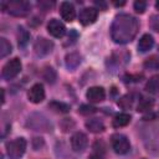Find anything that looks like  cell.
<instances>
[{
	"mask_svg": "<svg viewBox=\"0 0 159 159\" xmlns=\"http://www.w3.org/2000/svg\"><path fill=\"white\" fill-rule=\"evenodd\" d=\"M133 102H134V96L133 94H125L118 101V106H120L123 109H128L133 106Z\"/></svg>",
	"mask_w": 159,
	"mask_h": 159,
	"instance_id": "cell-21",
	"label": "cell"
},
{
	"mask_svg": "<svg viewBox=\"0 0 159 159\" xmlns=\"http://www.w3.org/2000/svg\"><path fill=\"white\" fill-rule=\"evenodd\" d=\"M129 122H130V116L129 114H127V113H119L113 119V127H116V128L125 127Z\"/></svg>",
	"mask_w": 159,
	"mask_h": 159,
	"instance_id": "cell-15",
	"label": "cell"
},
{
	"mask_svg": "<svg viewBox=\"0 0 159 159\" xmlns=\"http://www.w3.org/2000/svg\"><path fill=\"white\" fill-rule=\"evenodd\" d=\"M111 144H112V148L113 150L117 153V154H127L130 149V144H129V140L125 135L123 134H113L112 138H111Z\"/></svg>",
	"mask_w": 159,
	"mask_h": 159,
	"instance_id": "cell-4",
	"label": "cell"
},
{
	"mask_svg": "<svg viewBox=\"0 0 159 159\" xmlns=\"http://www.w3.org/2000/svg\"><path fill=\"white\" fill-rule=\"evenodd\" d=\"M80 62H81V57H80V55L76 53V52L68 53V55L66 56V66H67L68 68H71V70L76 68V67L80 65Z\"/></svg>",
	"mask_w": 159,
	"mask_h": 159,
	"instance_id": "cell-16",
	"label": "cell"
},
{
	"mask_svg": "<svg viewBox=\"0 0 159 159\" xmlns=\"http://www.w3.org/2000/svg\"><path fill=\"white\" fill-rule=\"evenodd\" d=\"M154 45V40L153 37L149 35V34H145L143 35L140 39H139V42H138V51L139 52H147L149 51Z\"/></svg>",
	"mask_w": 159,
	"mask_h": 159,
	"instance_id": "cell-13",
	"label": "cell"
},
{
	"mask_svg": "<svg viewBox=\"0 0 159 159\" xmlns=\"http://www.w3.org/2000/svg\"><path fill=\"white\" fill-rule=\"evenodd\" d=\"M145 91L149 93H157L159 91V76H153L145 84Z\"/></svg>",
	"mask_w": 159,
	"mask_h": 159,
	"instance_id": "cell-18",
	"label": "cell"
},
{
	"mask_svg": "<svg viewBox=\"0 0 159 159\" xmlns=\"http://www.w3.org/2000/svg\"><path fill=\"white\" fill-rule=\"evenodd\" d=\"M43 78H45L47 82L53 83L55 80H56V72H55V70H53L52 67H46V68L43 70Z\"/></svg>",
	"mask_w": 159,
	"mask_h": 159,
	"instance_id": "cell-23",
	"label": "cell"
},
{
	"mask_svg": "<svg viewBox=\"0 0 159 159\" xmlns=\"http://www.w3.org/2000/svg\"><path fill=\"white\" fill-rule=\"evenodd\" d=\"M60 12H61V16L63 20L71 22L73 21L75 16H76V10H75V6L73 4H71L70 1H63L61 2L60 5Z\"/></svg>",
	"mask_w": 159,
	"mask_h": 159,
	"instance_id": "cell-11",
	"label": "cell"
},
{
	"mask_svg": "<svg viewBox=\"0 0 159 159\" xmlns=\"http://www.w3.org/2000/svg\"><path fill=\"white\" fill-rule=\"evenodd\" d=\"M45 98V89L41 83L34 84L29 91V99L32 103H40Z\"/></svg>",
	"mask_w": 159,
	"mask_h": 159,
	"instance_id": "cell-10",
	"label": "cell"
},
{
	"mask_svg": "<svg viewBox=\"0 0 159 159\" xmlns=\"http://www.w3.org/2000/svg\"><path fill=\"white\" fill-rule=\"evenodd\" d=\"M155 7L159 10V1H157V4H155Z\"/></svg>",
	"mask_w": 159,
	"mask_h": 159,
	"instance_id": "cell-29",
	"label": "cell"
},
{
	"mask_svg": "<svg viewBox=\"0 0 159 159\" xmlns=\"http://www.w3.org/2000/svg\"><path fill=\"white\" fill-rule=\"evenodd\" d=\"M47 30H48V32H50L53 37H56V39L63 37V35H65V32H66L65 25H63L60 20H57V19L50 20V22H48V25H47Z\"/></svg>",
	"mask_w": 159,
	"mask_h": 159,
	"instance_id": "cell-9",
	"label": "cell"
},
{
	"mask_svg": "<svg viewBox=\"0 0 159 159\" xmlns=\"http://www.w3.org/2000/svg\"><path fill=\"white\" fill-rule=\"evenodd\" d=\"M87 135L82 132H77L71 138V147L75 152H83L87 147Z\"/></svg>",
	"mask_w": 159,
	"mask_h": 159,
	"instance_id": "cell-8",
	"label": "cell"
},
{
	"mask_svg": "<svg viewBox=\"0 0 159 159\" xmlns=\"http://www.w3.org/2000/svg\"><path fill=\"white\" fill-rule=\"evenodd\" d=\"M86 127L88 130H91L92 133H101L104 130V124L101 119H97V118H92V119H88L86 122Z\"/></svg>",
	"mask_w": 159,
	"mask_h": 159,
	"instance_id": "cell-14",
	"label": "cell"
},
{
	"mask_svg": "<svg viewBox=\"0 0 159 159\" xmlns=\"http://www.w3.org/2000/svg\"><path fill=\"white\" fill-rule=\"evenodd\" d=\"M21 71V61L19 58H12L5 63L2 67V77L4 80H12Z\"/></svg>",
	"mask_w": 159,
	"mask_h": 159,
	"instance_id": "cell-5",
	"label": "cell"
},
{
	"mask_svg": "<svg viewBox=\"0 0 159 159\" xmlns=\"http://www.w3.org/2000/svg\"><path fill=\"white\" fill-rule=\"evenodd\" d=\"M138 32V21L135 17L128 14H119L114 17L111 36L117 43H127L130 42Z\"/></svg>",
	"mask_w": 159,
	"mask_h": 159,
	"instance_id": "cell-1",
	"label": "cell"
},
{
	"mask_svg": "<svg viewBox=\"0 0 159 159\" xmlns=\"http://www.w3.org/2000/svg\"><path fill=\"white\" fill-rule=\"evenodd\" d=\"M150 27L154 31L159 32V15H153L152 16V19H150Z\"/></svg>",
	"mask_w": 159,
	"mask_h": 159,
	"instance_id": "cell-26",
	"label": "cell"
},
{
	"mask_svg": "<svg viewBox=\"0 0 159 159\" xmlns=\"http://www.w3.org/2000/svg\"><path fill=\"white\" fill-rule=\"evenodd\" d=\"M153 107V102L149 101V99H142L138 104V112H145V111H149L150 108Z\"/></svg>",
	"mask_w": 159,
	"mask_h": 159,
	"instance_id": "cell-24",
	"label": "cell"
},
{
	"mask_svg": "<svg viewBox=\"0 0 159 159\" xmlns=\"http://www.w3.org/2000/svg\"><path fill=\"white\" fill-rule=\"evenodd\" d=\"M86 97H87V99H88L89 102H101V101L104 99L106 92H104V89H103L102 87L96 86V87L88 88V91H87V93H86Z\"/></svg>",
	"mask_w": 159,
	"mask_h": 159,
	"instance_id": "cell-12",
	"label": "cell"
},
{
	"mask_svg": "<svg viewBox=\"0 0 159 159\" xmlns=\"http://www.w3.org/2000/svg\"><path fill=\"white\" fill-rule=\"evenodd\" d=\"M53 48V43L52 41L45 39V37H39L36 41H35V45H34V50H35V53L40 57L42 56H46L48 55Z\"/></svg>",
	"mask_w": 159,
	"mask_h": 159,
	"instance_id": "cell-6",
	"label": "cell"
},
{
	"mask_svg": "<svg viewBox=\"0 0 159 159\" xmlns=\"http://www.w3.org/2000/svg\"><path fill=\"white\" fill-rule=\"evenodd\" d=\"M48 107L52 111L57 112V113H67L70 111V106L66 104V103H63V102H56V101H53V102H51L48 104Z\"/></svg>",
	"mask_w": 159,
	"mask_h": 159,
	"instance_id": "cell-19",
	"label": "cell"
},
{
	"mask_svg": "<svg viewBox=\"0 0 159 159\" xmlns=\"http://www.w3.org/2000/svg\"><path fill=\"white\" fill-rule=\"evenodd\" d=\"M26 150V140L24 138H16L6 144V152L10 159H20Z\"/></svg>",
	"mask_w": 159,
	"mask_h": 159,
	"instance_id": "cell-3",
	"label": "cell"
},
{
	"mask_svg": "<svg viewBox=\"0 0 159 159\" xmlns=\"http://www.w3.org/2000/svg\"><path fill=\"white\" fill-rule=\"evenodd\" d=\"M144 67L145 68H149V70H157V68H159V58L155 57V56L149 57L148 60H145Z\"/></svg>",
	"mask_w": 159,
	"mask_h": 159,
	"instance_id": "cell-22",
	"label": "cell"
},
{
	"mask_svg": "<svg viewBox=\"0 0 159 159\" xmlns=\"http://www.w3.org/2000/svg\"><path fill=\"white\" fill-rule=\"evenodd\" d=\"M89 159H102V157H101V154L94 153V154H92V155L89 157Z\"/></svg>",
	"mask_w": 159,
	"mask_h": 159,
	"instance_id": "cell-28",
	"label": "cell"
},
{
	"mask_svg": "<svg viewBox=\"0 0 159 159\" xmlns=\"http://www.w3.org/2000/svg\"><path fill=\"white\" fill-rule=\"evenodd\" d=\"M145 7H147V2H145V1L137 0V1L134 2V10H135L137 12H139V14H143L144 10H145Z\"/></svg>",
	"mask_w": 159,
	"mask_h": 159,
	"instance_id": "cell-25",
	"label": "cell"
},
{
	"mask_svg": "<svg viewBox=\"0 0 159 159\" xmlns=\"http://www.w3.org/2000/svg\"><path fill=\"white\" fill-rule=\"evenodd\" d=\"M30 40V34L27 32V30H25L24 27H19V31H17V42H19V46L20 47H25L27 45Z\"/></svg>",
	"mask_w": 159,
	"mask_h": 159,
	"instance_id": "cell-17",
	"label": "cell"
},
{
	"mask_svg": "<svg viewBox=\"0 0 159 159\" xmlns=\"http://www.w3.org/2000/svg\"><path fill=\"white\" fill-rule=\"evenodd\" d=\"M2 9H5L10 15L12 16H26L30 10H31V5L27 1L24 0H14V1H9L6 4H1Z\"/></svg>",
	"mask_w": 159,
	"mask_h": 159,
	"instance_id": "cell-2",
	"label": "cell"
},
{
	"mask_svg": "<svg viewBox=\"0 0 159 159\" xmlns=\"http://www.w3.org/2000/svg\"><path fill=\"white\" fill-rule=\"evenodd\" d=\"M97 15H98L97 9H94V7H84V9H82L80 11L78 19H80V22L82 25L87 26V25L93 24L97 20Z\"/></svg>",
	"mask_w": 159,
	"mask_h": 159,
	"instance_id": "cell-7",
	"label": "cell"
},
{
	"mask_svg": "<svg viewBox=\"0 0 159 159\" xmlns=\"http://www.w3.org/2000/svg\"><path fill=\"white\" fill-rule=\"evenodd\" d=\"M97 111V108H94V107H92V106H82L81 108H80V112L82 113V114H92V113H94Z\"/></svg>",
	"mask_w": 159,
	"mask_h": 159,
	"instance_id": "cell-27",
	"label": "cell"
},
{
	"mask_svg": "<svg viewBox=\"0 0 159 159\" xmlns=\"http://www.w3.org/2000/svg\"><path fill=\"white\" fill-rule=\"evenodd\" d=\"M10 52H11V45H10V42H9L6 39L1 37V39H0V57L4 58V57H6Z\"/></svg>",
	"mask_w": 159,
	"mask_h": 159,
	"instance_id": "cell-20",
	"label": "cell"
}]
</instances>
